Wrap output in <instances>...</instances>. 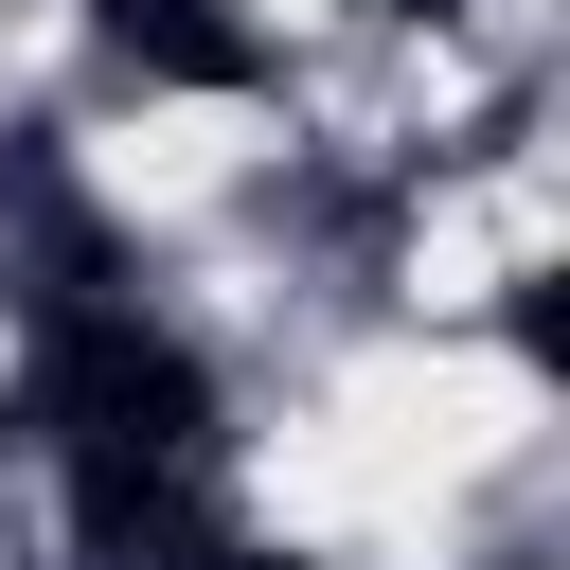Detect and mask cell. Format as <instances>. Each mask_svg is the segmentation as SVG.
Returning a JSON list of instances; mask_svg holds the SVG:
<instances>
[{
  "label": "cell",
  "mask_w": 570,
  "mask_h": 570,
  "mask_svg": "<svg viewBox=\"0 0 570 570\" xmlns=\"http://www.w3.org/2000/svg\"><path fill=\"white\" fill-rule=\"evenodd\" d=\"M89 18H107V53H142V89H249L267 71V36L232 0H89Z\"/></svg>",
  "instance_id": "cell-2"
},
{
  "label": "cell",
  "mask_w": 570,
  "mask_h": 570,
  "mask_svg": "<svg viewBox=\"0 0 570 570\" xmlns=\"http://www.w3.org/2000/svg\"><path fill=\"white\" fill-rule=\"evenodd\" d=\"M36 410H53V463L71 481H142V463H214V374L125 321V303H71L53 356H36Z\"/></svg>",
  "instance_id": "cell-1"
},
{
  "label": "cell",
  "mask_w": 570,
  "mask_h": 570,
  "mask_svg": "<svg viewBox=\"0 0 570 570\" xmlns=\"http://www.w3.org/2000/svg\"><path fill=\"white\" fill-rule=\"evenodd\" d=\"M374 18H445V0H374Z\"/></svg>",
  "instance_id": "cell-3"
}]
</instances>
